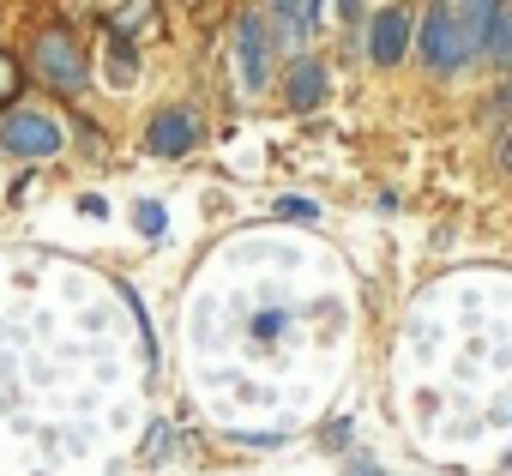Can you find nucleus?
I'll return each instance as SVG.
<instances>
[{"mask_svg":"<svg viewBox=\"0 0 512 476\" xmlns=\"http://www.w3.org/2000/svg\"><path fill=\"white\" fill-rule=\"evenodd\" d=\"M145 19H151V7H145V0H127V7H115V13H109V25H115V31H121V25H127V31H139Z\"/></svg>","mask_w":512,"mask_h":476,"instance_id":"obj_11","label":"nucleus"},{"mask_svg":"<svg viewBox=\"0 0 512 476\" xmlns=\"http://www.w3.org/2000/svg\"><path fill=\"white\" fill-rule=\"evenodd\" d=\"M326 97V67L320 61H296L290 67V109H314Z\"/></svg>","mask_w":512,"mask_h":476,"instance_id":"obj_8","label":"nucleus"},{"mask_svg":"<svg viewBox=\"0 0 512 476\" xmlns=\"http://www.w3.org/2000/svg\"><path fill=\"white\" fill-rule=\"evenodd\" d=\"M422 61H428V67H440V73H452V67L464 61V43H458V31H452L446 0H434L428 19H422Z\"/></svg>","mask_w":512,"mask_h":476,"instance_id":"obj_3","label":"nucleus"},{"mask_svg":"<svg viewBox=\"0 0 512 476\" xmlns=\"http://www.w3.org/2000/svg\"><path fill=\"white\" fill-rule=\"evenodd\" d=\"M404 49H410V19H404V13H380L374 31H368V55H374L380 67H398Z\"/></svg>","mask_w":512,"mask_h":476,"instance_id":"obj_4","label":"nucleus"},{"mask_svg":"<svg viewBox=\"0 0 512 476\" xmlns=\"http://www.w3.org/2000/svg\"><path fill=\"white\" fill-rule=\"evenodd\" d=\"M314 7H320V0H314Z\"/></svg>","mask_w":512,"mask_h":476,"instance_id":"obj_15","label":"nucleus"},{"mask_svg":"<svg viewBox=\"0 0 512 476\" xmlns=\"http://www.w3.org/2000/svg\"><path fill=\"white\" fill-rule=\"evenodd\" d=\"M19 91V67H13V55H0V103H7Z\"/></svg>","mask_w":512,"mask_h":476,"instance_id":"obj_12","label":"nucleus"},{"mask_svg":"<svg viewBox=\"0 0 512 476\" xmlns=\"http://www.w3.org/2000/svg\"><path fill=\"white\" fill-rule=\"evenodd\" d=\"M482 49H488V61H506V55H512V19H506V0L494 7V19H488V37H482Z\"/></svg>","mask_w":512,"mask_h":476,"instance_id":"obj_9","label":"nucleus"},{"mask_svg":"<svg viewBox=\"0 0 512 476\" xmlns=\"http://www.w3.org/2000/svg\"><path fill=\"white\" fill-rule=\"evenodd\" d=\"M0 145L19 151V157H55L61 151V127L37 109H13L7 121H0Z\"/></svg>","mask_w":512,"mask_h":476,"instance_id":"obj_2","label":"nucleus"},{"mask_svg":"<svg viewBox=\"0 0 512 476\" xmlns=\"http://www.w3.org/2000/svg\"><path fill=\"white\" fill-rule=\"evenodd\" d=\"M241 85L247 91H260L266 85V25L260 19H241Z\"/></svg>","mask_w":512,"mask_h":476,"instance_id":"obj_7","label":"nucleus"},{"mask_svg":"<svg viewBox=\"0 0 512 476\" xmlns=\"http://www.w3.org/2000/svg\"><path fill=\"white\" fill-rule=\"evenodd\" d=\"M272 13H278V19H284L296 37H302V31L314 25V13H320V7H314V0H272Z\"/></svg>","mask_w":512,"mask_h":476,"instance_id":"obj_10","label":"nucleus"},{"mask_svg":"<svg viewBox=\"0 0 512 476\" xmlns=\"http://www.w3.org/2000/svg\"><path fill=\"white\" fill-rule=\"evenodd\" d=\"M193 133H199V127H193L187 109H163V115L151 121V151H157V157H187V151H193Z\"/></svg>","mask_w":512,"mask_h":476,"instance_id":"obj_5","label":"nucleus"},{"mask_svg":"<svg viewBox=\"0 0 512 476\" xmlns=\"http://www.w3.org/2000/svg\"><path fill=\"white\" fill-rule=\"evenodd\" d=\"M31 67H37V79H43V85H55L61 97H79V91H85V79H91L85 49H79V37H73V31H43V37H37V49H31Z\"/></svg>","mask_w":512,"mask_h":476,"instance_id":"obj_1","label":"nucleus"},{"mask_svg":"<svg viewBox=\"0 0 512 476\" xmlns=\"http://www.w3.org/2000/svg\"><path fill=\"white\" fill-rule=\"evenodd\" d=\"M494 7H500V0H446V13H452V31H458L464 55H470V43H482V37H488Z\"/></svg>","mask_w":512,"mask_h":476,"instance_id":"obj_6","label":"nucleus"},{"mask_svg":"<svg viewBox=\"0 0 512 476\" xmlns=\"http://www.w3.org/2000/svg\"><path fill=\"white\" fill-rule=\"evenodd\" d=\"M278 217H314V205H302V199H284V205H278Z\"/></svg>","mask_w":512,"mask_h":476,"instance_id":"obj_14","label":"nucleus"},{"mask_svg":"<svg viewBox=\"0 0 512 476\" xmlns=\"http://www.w3.org/2000/svg\"><path fill=\"white\" fill-rule=\"evenodd\" d=\"M133 217H139V229H145V235H157V229H163V205H139Z\"/></svg>","mask_w":512,"mask_h":476,"instance_id":"obj_13","label":"nucleus"}]
</instances>
